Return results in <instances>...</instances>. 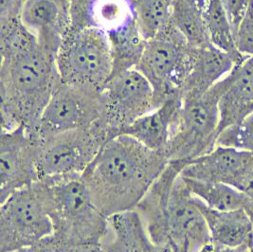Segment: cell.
<instances>
[{
  "mask_svg": "<svg viewBox=\"0 0 253 252\" xmlns=\"http://www.w3.org/2000/svg\"><path fill=\"white\" fill-rule=\"evenodd\" d=\"M169 161L127 135L109 139L82 174L105 217L134 210Z\"/></svg>",
  "mask_w": 253,
  "mask_h": 252,
  "instance_id": "6da1fadb",
  "label": "cell"
},
{
  "mask_svg": "<svg viewBox=\"0 0 253 252\" xmlns=\"http://www.w3.org/2000/svg\"><path fill=\"white\" fill-rule=\"evenodd\" d=\"M55 57L39 45L23 54L2 59V132L23 127L38 138L41 117L60 80Z\"/></svg>",
  "mask_w": 253,
  "mask_h": 252,
  "instance_id": "7a4b0ae2",
  "label": "cell"
},
{
  "mask_svg": "<svg viewBox=\"0 0 253 252\" xmlns=\"http://www.w3.org/2000/svg\"><path fill=\"white\" fill-rule=\"evenodd\" d=\"M46 184L53 235L69 251L100 246L108 231V218L96 206L80 176L41 179Z\"/></svg>",
  "mask_w": 253,
  "mask_h": 252,
  "instance_id": "3957f363",
  "label": "cell"
},
{
  "mask_svg": "<svg viewBox=\"0 0 253 252\" xmlns=\"http://www.w3.org/2000/svg\"><path fill=\"white\" fill-rule=\"evenodd\" d=\"M140 218L151 239L173 252H200L212 245L206 219L181 174L171 192Z\"/></svg>",
  "mask_w": 253,
  "mask_h": 252,
  "instance_id": "277c9868",
  "label": "cell"
},
{
  "mask_svg": "<svg viewBox=\"0 0 253 252\" xmlns=\"http://www.w3.org/2000/svg\"><path fill=\"white\" fill-rule=\"evenodd\" d=\"M60 79L88 91L103 93L112 75V53L104 32L71 28L55 57Z\"/></svg>",
  "mask_w": 253,
  "mask_h": 252,
  "instance_id": "5b68a950",
  "label": "cell"
},
{
  "mask_svg": "<svg viewBox=\"0 0 253 252\" xmlns=\"http://www.w3.org/2000/svg\"><path fill=\"white\" fill-rule=\"evenodd\" d=\"M46 184L38 180L1 202L0 252H17L53 235Z\"/></svg>",
  "mask_w": 253,
  "mask_h": 252,
  "instance_id": "8992f818",
  "label": "cell"
},
{
  "mask_svg": "<svg viewBox=\"0 0 253 252\" xmlns=\"http://www.w3.org/2000/svg\"><path fill=\"white\" fill-rule=\"evenodd\" d=\"M228 83L227 75L206 93L183 99L177 124L165 151L169 162H189L216 147L219 101Z\"/></svg>",
  "mask_w": 253,
  "mask_h": 252,
  "instance_id": "52a82bcc",
  "label": "cell"
},
{
  "mask_svg": "<svg viewBox=\"0 0 253 252\" xmlns=\"http://www.w3.org/2000/svg\"><path fill=\"white\" fill-rule=\"evenodd\" d=\"M194 51L195 47L190 46L171 20L158 35L147 40L137 69L149 81L158 107L169 97L181 95Z\"/></svg>",
  "mask_w": 253,
  "mask_h": 252,
  "instance_id": "ba28073f",
  "label": "cell"
},
{
  "mask_svg": "<svg viewBox=\"0 0 253 252\" xmlns=\"http://www.w3.org/2000/svg\"><path fill=\"white\" fill-rule=\"evenodd\" d=\"M109 139L108 131L98 124L39 140V180L80 176Z\"/></svg>",
  "mask_w": 253,
  "mask_h": 252,
  "instance_id": "9c48e42d",
  "label": "cell"
},
{
  "mask_svg": "<svg viewBox=\"0 0 253 252\" xmlns=\"http://www.w3.org/2000/svg\"><path fill=\"white\" fill-rule=\"evenodd\" d=\"M103 93L88 91L58 81L41 117L39 140L104 123Z\"/></svg>",
  "mask_w": 253,
  "mask_h": 252,
  "instance_id": "30bf717a",
  "label": "cell"
},
{
  "mask_svg": "<svg viewBox=\"0 0 253 252\" xmlns=\"http://www.w3.org/2000/svg\"><path fill=\"white\" fill-rule=\"evenodd\" d=\"M104 123L111 138L143 115L158 108L155 92L146 77L137 69L112 77L103 91Z\"/></svg>",
  "mask_w": 253,
  "mask_h": 252,
  "instance_id": "8fae6325",
  "label": "cell"
},
{
  "mask_svg": "<svg viewBox=\"0 0 253 252\" xmlns=\"http://www.w3.org/2000/svg\"><path fill=\"white\" fill-rule=\"evenodd\" d=\"M39 138L23 127L1 132L0 198L3 202L14 192L38 181Z\"/></svg>",
  "mask_w": 253,
  "mask_h": 252,
  "instance_id": "7c38bea8",
  "label": "cell"
},
{
  "mask_svg": "<svg viewBox=\"0 0 253 252\" xmlns=\"http://www.w3.org/2000/svg\"><path fill=\"white\" fill-rule=\"evenodd\" d=\"M21 19L41 47L56 56L72 27L70 0H25Z\"/></svg>",
  "mask_w": 253,
  "mask_h": 252,
  "instance_id": "4fadbf2b",
  "label": "cell"
},
{
  "mask_svg": "<svg viewBox=\"0 0 253 252\" xmlns=\"http://www.w3.org/2000/svg\"><path fill=\"white\" fill-rule=\"evenodd\" d=\"M252 170L253 153L217 145L207 154L189 161L181 175L232 186L239 177Z\"/></svg>",
  "mask_w": 253,
  "mask_h": 252,
  "instance_id": "5bb4252c",
  "label": "cell"
},
{
  "mask_svg": "<svg viewBox=\"0 0 253 252\" xmlns=\"http://www.w3.org/2000/svg\"><path fill=\"white\" fill-rule=\"evenodd\" d=\"M182 103L183 99L180 94L169 97L158 108L141 116L126 127L121 135L135 138L145 147L165 155L177 124Z\"/></svg>",
  "mask_w": 253,
  "mask_h": 252,
  "instance_id": "9a60e30c",
  "label": "cell"
},
{
  "mask_svg": "<svg viewBox=\"0 0 253 252\" xmlns=\"http://www.w3.org/2000/svg\"><path fill=\"white\" fill-rule=\"evenodd\" d=\"M219 101L218 135L253 113V57L236 64Z\"/></svg>",
  "mask_w": 253,
  "mask_h": 252,
  "instance_id": "2e32d148",
  "label": "cell"
},
{
  "mask_svg": "<svg viewBox=\"0 0 253 252\" xmlns=\"http://www.w3.org/2000/svg\"><path fill=\"white\" fill-rule=\"evenodd\" d=\"M235 65L230 55L212 44L195 47L191 68L180 90L182 99L206 93L225 78Z\"/></svg>",
  "mask_w": 253,
  "mask_h": 252,
  "instance_id": "e0dca14e",
  "label": "cell"
},
{
  "mask_svg": "<svg viewBox=\"0 0 253 252\" xmlns=\"http://www.w3.org/2000/svg\"><path fill=\"white\" fill-rule=\"evenodd\" d=\"M100 246L103 252H173L151 239L136 210L108 217V231Z\"/></svg>",
  "mask_w": 253,
  "mask_h": 252,
  "instance_id": "ac0fdd59",
  "label": "cell"
},
{
  "mask_svg": "<svg viewBox=\"0 0 253 252\" xmlns=\"http://www.w3.org/2000/svg\"><path fill=\"white\" fill-rule=\"evenodd\" d=\"M196 204L206 219L212 246L226 248L253 246V222L245 210H216L206 206L198 198Z\"/></svg>",
  "mask_w": 253,
  "mask_h": 252,
  "instance_id": "d6986e66",
  "label": "cell"
},
{
  "mask_svg": "<svg viewBox=\"0 0 253 252\" xmlns=\"http://www.w3.org/2000/svg\"><path fill=\"white\" fill-rule=\"evenodd\" d=\"M181 177L192 195L212 210L221 211L245 210L249 214L253 210V201L230 185L187 178L182 175Z\"/></svg>",
  "mask_w": 253,
  "mask_h": 252,
  "instance_id": "ffe728a7",
  "label": "cell"
},
{
  "mask_svg": "<svg viewBox=\"0 0 253 252\" xmlns=\"http://www.w3.org/2000/svg\"><path fill=\"white\" fill-rule=\"evenodd\" d=\"M107 36L113 63L111 78L129 69H137L147 43L137 20Z\"/></svg>",
  "mask_w": 253,
  "mask_h": 252,
  "instance_id": "44dd1931",
  "label": "cell"
},
{
  "mask_svg": "<svg viewBox=\"0 0 253 252\" xmlns=\"http://www.w3.org/2000/svg\"><path fill=\"white\" fill-rule=\"evenodd\" d=\"M1 58L23 54L39 46L38 40L21 19L20 11L0 12Z\"/></svg>",
  "mask_w": 253,
  "mask_h": 252,
  "instance_id": "7402d4cb",
  "label": "cell"
},
{
  "mask_svg": "<svg viewBox=\"0 0 253 252\" xmlns=\"http://www.w3.org/2000/svg\"><path fill=\"white\" fill-rule=\"evenodd\" d=\"M171 21L190 46L201 47L211 43L204 12L194 0H172Z\"/></svg>",
  "mask_w": 253,
  "mask_h": 252,
  "instance_id": "603a6c76",
  "label": "cell"
},
{
  "mask_svg": "<svg viewBox=\"0 0 253 252\" xmlns=\"http://www.w3.org/2000/svg\"><path fill=\"white\" fill-rule=\"evenodd\" d=\"M204 18L210 41L213 46L230 55L235 64L247 58L237 48L230 19L221 0H209L204 10Z\"/></svg>",
  "mask_w": 253,
  "mask_h": 252,
  "instance_id": "cb8c5ba5",
  "label": "cell"
},
{
  "mask_svg": "<svg viewBox=\"0 0 253 252\" xmlns=\"http://www.w3.org/2000/svg\"><path fill=\"white\" fill-rule=\"evenodd\" d=\"M138 27L146 38L152 39L171 20L172 0H129Z\"/></svg>",
  "mask_w": 253,
  "mask_h": 252,
  "instance_id": "d4e9b609",
  "label": "cell"
},
{
  "mask_svg": "<svg viewBox=\"0 0 253 252\" xmlns=\"http://www.w3.org/2000/svg\"><path fill=\"white\" fill-rule=\"evenodd\" d=\"M217 145L253 153V113L240 124L223 130L217 137Z\"/></svg>",
  "mask_w": 253,
  "mask_h": 252,
  "instance_id": "484cf974",
  "label": "cell"
},
{
  "mask_svg": "<svg viewBox=\"0 0 253 252\" xmlns=\"http://www.w3.org/2000/svg\"><path fill=\"white\" fill-rule=\"evenodd\" d=\"M235 41L242 55L253 57V0L235 33Z\"/></svg>",
  "mask_w": 253,
  "mask_h": 252,
  "instance_id": "4316f807",
  "label": "cell"
},
{
  "mask_svg": "<svg viewBox=\"0 0 253 252\" xmlns=\"http://www.w3.org/2000/svg\"><path fill=\"white\" fill-rule=\"evenodd\" d=\"M221 2L230 19L235 37V33L249 9L251 0H221Z\"/></svg>",
  "mask_w": 253,
  "mask_h": 252,
  "instance_id": "83f0119b",
  "label": "cell"
},
{
  "mask_svg": "<svg viewBox=\"0 0 253 252\" xmlns=\"http://www.w3.org/2000/svg\"><path fill=\"white\" fill-rule=\"evenodd\" d=\"M13 252H69V250L54 235H51L34 246Z\"/></svg>",
  "mask_w": 253,
  "mask_h": 252,
  "instance_id": "f1b7e54d",
  "label": "cell"
},
{
  "mask_svg": "<svg viewBox=\"0 0 253 252\" xmlns=\"http://www.w3.org/2000/svg\"><path fill=\"white\" fill-rule=\"evenodd\" d=\"M232 187L240 191L253 202V170L239 177L232 184Z\"/></svg>",
  "mask_w": 253,
  "mask_h": 252,
  "instance_id": "f546056e",
  "label": "cell"
},
{
  "mask_svg": "<svg viewBox=\"0 0 253 252\" xmlns=\"http://www.w3.org/2000/svg\"><path fill=\"white\" fill-rule=\"evenodd\" d=\"M212 247H213L212 252H250L251 248L253 246L244 245L237 248H226V247H217V246H212Z\"/></svg>",
  "mask_w": 253,
  "mask_h": 252,
  "instance_id": "4dcf8cb0",
  "label": "cell"
},
{
  "mask_svg": "<svg viewBox=\"0 0 253 252\" xmlns=\"http://www.w3.org/2000/svg\"><path fill=\"white\" fill-rule=\"evenodd\" d=\"M69 252H102L100 246H84L71 249Z\"/></svg>",
  "mask_w": 253,
  "mask_h": 252,
  "instance_id": "1f68e13d",
  "label": "cell"
},
{
  "mask_svg": "<svg viewBox=\"0 0 253 252\" xmlns=\"http://www.w3.org/2000/svg\"><path fill=\"white\" fill-rule=\"evenodd\" d=\"M194 1L196 2V5L204 12V10H205V8H206V6H207L209 0H194Z\"/></svg>",
  "mask_w": 253,
  "mask_h": 252,
  "instance_id": "d6a6232c",
  "label": "cell"
},
{
  "mask_svg": "<svg viewBox=\"0 0 253 252\" xmlns=\"http://www.w3.org/2000/svg\"><path fill=\"white\" fill-rule=\"evenodd\" d=\"M213 252V247H212V245H211V246H209L207 248H205L203 251H201L200 252Z\"/></svg>",
  "mask_w": 253,
  "mask_h": 252,
  "instance_id": "836d02e7",
  "label": "cell"
},
{
  "mask_svg": "<svg viewBox=\"0 0 253 252\" xmlns=\"http://www.w3.org/2000/svg\"><path fill=\"white\" fill-rule=\"evenodd\" d=\"M253 252V246L252 247V248H251V252Z\"/></svg>",
  "mask_w": 253,
  "mask_h": 252,
  "instance_id": "e575fe53",
  "label": "cell"
},
{
  "mask_svg": "<svg viewBox=\"0 0 253 252\" xmlns=\"http://www.w3.org/2000/svg\"></svg>",
  "mask_w": 253,
  "mask_h": 252,
  "instance_id": "d590c367",
  "label": "cell"
}]
</instances>
